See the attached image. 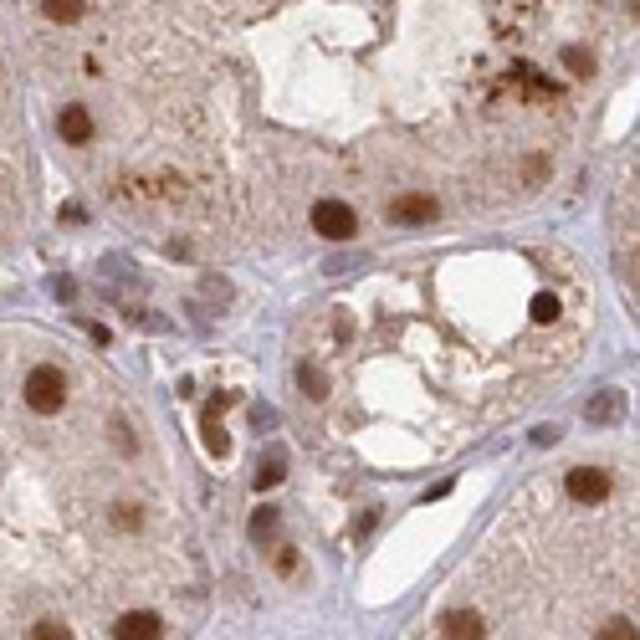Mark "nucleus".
<instances>
[{"mask_svg": "<svg viewBox=\"0 0 640 640\" xmlns=\"http://www.w3.org/2000/svg\"><path fill=\"white\" fill-rule=\"evenodd\" d=\"M21 395H26V405H31L36 415H57L62 400H67V379H62L57 364H36V369L26 374V384H21Z\"/></svg>", "mask_w": 640, "mask_h": 640, "instance_id": "1", "label": "nucleus"}, {"mask_svg": "<svg viewBox=\"0 0 640 640\" xmlns=\"http://www.w3.org/2000/svg\"><path fill=\"white\" fill-rule=\"evenodd\" d=\"M313 231H318L323 241H349V236L359 231V221H354V210H349L344 200H318V205H313Z\"/></svg>", "mask_w": 640, "mask_h": 640, "instance_id": "2", "label": "nucleus"}, {"mask_svg": "<svg viewBox=\"0 0 640 640\" xmlns=\"http://www.w3.org/2000/svg\"><path fill=\"white\" fill-rule=\"evenodd\" d=\"M564 487H569L574 502H605L610 497V477L600 472V466H574Z\"/></svg>", "mask_w": 640, "mask_h": 640, "instance_id": "3", "label": "nucleus"}, {"mask_svg": "<svg viewBox=\"0 0 640 640\" xmlns=\"http://www.w3.org/2000/svg\"><path fill=\"white\" fill-rule=\"evenodd\" d=\"M236 405V395H216L205 405V415H200V431H205V451L210 456H226L231 451V441H226V431H221V410H231Z\"/></svg>", "mask_w": 640, "mask_h": 640, "instance_id": "4", "label": "nucleus"}, {"mask_svg": "<svg viewBox=\"0 0 640 640\" xmlns=\"http://www.w3.org/2000/svg\"><path fill=\"white\" fill-rule=\"evenodd\" d=\"M159 635H164V625H159L154 610H128L113 625V640H159Z\"/></svg>", "mask_w": 640, "mask_h": 640, "instance_id": "5", "label": "nucleus"}, {"mask_svg": "<svg viewBox=\"0 0 640 640\" xmlns=\"http://www.w3.org/2000/svg\"><path fill=\"white\" fill-rule=\"evenodd\" d=\"M57 134H62L67 144H88V139H93V113L82 108V103H67V108L57 113Z\"/></svg>", "mask_w": 640, "mask_h": 640, "instance_id": "6", "label": "nucleus"}, {"mask_svg": "<svg viewBox=\"0 0 640 640\" xmlns=\"http://www.w3.org/2000/svg\"><path fill=\"white\" fill-rule=\"evenodd\" d=\"M390 221H400V226H425V221H436V200H431V195H400V200L390 205Z\"/></svg>", "mask_w": 640, "mask_h": 640, "instance_id": "7", "label": "nucleus"}, {"mask_svg": "<svg viewBox=\"0 0 640 640\" xmlns=\"http://www.w3.org/2000/svg\"><path fill=\"white\" fill-rule=\"evenodd\" d=\"M441 635H446V640H487V625H482L477 610H446Z\"/></svg>", "mask_w": 640, "mask_h": 640, "instance_id": "8", "label": "nucleus"}, {"mask_svg": "<svg viewBox=\"0 0 640 640\" xmlns=\"http://www.w3.org/2000/svg\"><path fill=\"white\" fill-rule=\"evenodd\" d=\"M620 415H625V395H615V390L594 395V400L584 405V420H589V425H610V420H620Z\"/></svg>", "mask_w": 640, "mask_h": 640, "instance_id": "9", "label": "nucleus"}, {"mask_svg": "<svg viewBox=\"0 0 640 640\" xmlns=\"http://www.w3.org/2000/svg\"><path fill=\"white\" fill-rule=\"evenodd\" d=\"M297 390H303L308 400H328V379L318 364H297Z\"/></svg>", "mask_w": 640, "mask_h": 640, "instance_id": "10", "label": "nucleus"}, {"mask_svg": "<svg viewBox=\"0 0 640 640\" xmlns=\"http://www.w3.org/2000/svg\"><path fill=\"white\" fill-rule=\"evenodd\" d=\"M282 477H287V461H282V456H267L262 466H256L251 487H256V492H272V487H282Z\"/></svg>", "mask_w": 640, "mask_h": 640, "instance_id": "11", "label": "nucleus"}, {"mask_svg": "<svg viewBox=\"0 0 640 640\" xmlns=\"http://www.w3.org/2000/svg\"><path fill=\"white\" fill-rule=\"evenodd\" d=\"M277 518H282L277 507H256V512H251V538H256V543H272V538H277Z\"/></svg>", "mask_w": 640, "mask_h": 640, "instance_id": "12", "label": "nucleus"}, {"mask_svg": "<svg viewBox=\"0 0 640 640\" xmlns=\"http://www.w3.org/2000/svg\"><path fill=\"white\" fill-rule=\"evenodd\" d=\"M41 11H47L57 26H72V21H82L88 6H82V0H41Z\"/></svg>", "mask_w": 640, "mask_h": 640, "instance_id": "13", "label": "nucleus"}, {"mask_svg": "<svg viewBox=\"0 0 640 640\" xmlns=\"http://www.w3.org/2000/svg\"><path fill=\"white\" fill-rule=\"evenodd\" d=\"M113 528H118V533H139V528H144V507L118 502V507H113Z\"/></svg>", "mask_w": 640, "mask_h": 640, "instance_id": "14", "label": "nucleus"}, {"mask_svg": "<svg viewBox=\"0 0 640 640\" xmlns=\"http://www.w3.org/2000/svg\"><path fill=\"white\" fill-rule=\"evenodd\" d=\"M600 640H635V620H630V615H615V620H605Z\"/></svg>", "mask_w": 640, "mask_h": 640, "instance_id": "15", "label": "nucleus"}, {"mask_svg": "<svg viewBox=\"0 0 640 640\" xmlns=\"http://www.w3.org/2000/svg\"><path fill=\"white\" fill-rule=\"evenodd\" d=\"M553 318H559V297H553V292H538V297H533V323H553Z\"/></svg>", "mask_w": 640, "mask_h": 640, "instance_id": "16", "label": "nucleus"}, {"mask_svg": "<svg viewBox=\"0 0 640 640\" xmlns=\"http://www.w3.org/2000/svg\"><path fill=\"white\" fill-rule=\"evenodd\" d=\"M31 640H72V635H67V625H57V620H36Z\"/></svg>", "mask_w": 640, "mask_h": 640, "instance_id": "17", "label": "nucleus"}, {"mask_svg": "<svg viewBox=\"0 0 640 640\" xmlns=\"http://www.w3.org/2000/svg\"><path fill=\"white\" fill-rule=\"evenodd\" d=\"M564 67H569V72H579V77H584V72H589V67H594V62H589V52H584V47H569V52H564Z\"/></svg>", "mask_w": 640, "mask_h": 640, "instance_id": "18", "label": "nucleus"}, {"mask_svg": "<svg viewBox=\"0 0 640 640\" xmlns=\"http://www.w3.org/2000/svg\"><path fill=\"white\" fill-rule=\"evenodd\" d=\"M113 441H118V451H134V436H128L123 420H113Z\"/></svg>", "mask_w": 640, "mask_h": 640, "instance_id": "19", "label": "nucleus"}, {"mask_svg": "<svg viewBox=\"0 0 640 640\" xmlns=\"http://www.w3.org/2000/svg\"><path fill=\"white\" fill-rule=\"evenodd\" d=\"M533 441H538V446H553V441H559V425H538Z\"/></svg>", "mask_w": 640, "mask_h": 640, "instance_id": "20", "label": "nucleus"}, {"mask_svg": "<svg viewBox=\"0 0 640 640\" xmlns=\"http://www.w3.org/2000/svg\"><path fill=\"white\" fill-rule=\"evenodd\" d=\"M292 569H297V553L282 548V553H277V574H292Z\"/></svg>", "mask_w": 640, "mask_h": 640, "instance_id": "21", "label": "nucleus"}, {"mask_svg": "<svg viewBox=\"0 0 640 640\" xmlns=\"http://www.w3.org/2000/svg\"><path fill=\"white\" fill-rule=\"evenodd\" d=\"M251 425H277V415H272V410H262V405H256V410H251Z\"/></svg>", "mask_w": 640, "mask_h": 640, "instance_id": "22", "label": "nucleus"}]
</instances>
